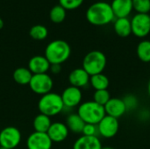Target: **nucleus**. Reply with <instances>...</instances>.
Returning a JSON list of instances; mask_svg holds the SVG:
<instances>
[{
  "instance_id": "nucleus-16",
  "label": "nucleus",
  "mask_w": 150,
  "mask_h": 149,
  "mask_svg": "<svg viewBox=\"0 0 150 149\" xmlns=\"http://www.w3.org/2000/svg\"><path fill=\"white\" fill-rule=\"evenodd\" d=\"M90 77L91 76L83 68H77L69 73V82L71 86L81 89L90 83Z\"/></svg>"
},
{
  "instance_id": "nucleus-21",
  "label": "nucleus",
  "mask_w": 150,
  "mask_h": 149,
  "mask_svg": "<svg viewBox=\"0 0 150 149\" xmlns=\"http://www.w3.org/2000/svg\"><path fill=\"white\" fill-rule=\"evenodd\" d=\"M13 80L20 85H26L29 84L32 77L33 73L28 69V68H18L14 70L12 75Z\"/></svg>"
},
{
  "instance_id": "nucleus-36",
  "label": "nucleus",
  "mask_w": 150,
  "mask_h": 149,
  "mask_svg": "<svg viewBox=\"0 0 150 149\" xmlns=\"http://www.w3.org/2000/svg\"><path fill=\"white\" fill-rule=\"evenodd\" d=\"M0 149H8V148H2V147H0Z\"/></svg>"
},
{
  "instance_id": "nucleus-33",
  "label": "nucleus",
  "mask_w": 150,
  "mask_h": 149,
  "mask_svg": "<svg viewBox=\"0 0 150 149\" xmlns=\"http://www.w3.org/2000/svg\"><path fill=\"white\" fill-rule=\"evenodd\" d=\"M147 91H148V95H149V97H150V79H149V83H148V86H147Z\"/></svg>"
},
{
  "instance_id": "nucleus-32",
  "label": "nucleus",
  "mask_w": 150,
  "mask_h": 149,
  "mask_svg": "<svg viewBox=\"0 0 150 149\" xmlns=\"http://www.w3.org/2000/svg\"><path fill=\"white\" fill-rule=\"evenodd\" d=\"M140 119H141V120H147V119H149L150 117V112L148 113V114H144V110H142L141 112H140Z\"/></svg>"
},
{
  "instance_id": "nucleus-24",
  "label": "nucleus",
  "mask_w": 150,
  "mask_h": 149,
  "mask_svg": "<svg viewBox=\"0 0 150 149\" xmlns=\"http://www.w3.org/2000/svg\"><path fill=\"white\" fill-rule=\"evenodd\" d=\"M49 18L54 23H62L66 18V10L60 4H56L49 11Z\"/></svg>"
},
{
  "instance_id": "nucleus-9",
  "label": "nucleus",
  "mask_w": 150,
  "mask_h": 149,
  "mask_svg": "<svg viewBox=\"0 0 150 149\" xmlns=\"http://www.w3.org/2000/svg\"><path fill=\"white\" fill-rule=\"evenodd\" d=\"M97 126L99 136L105 139H112L115 137L119 132L120 122L118 119L105 115Z\"/></svg>"
},
{
  "instance_id": "nucleus-10",
  "label": "nucleus",
  "mask_w": 150,
  "mask_h": 149,
  "mask_svg": "<svg viewBox=\"0 0 150 149\" xmlns=\"http://www.w3.org/2000/svg\"><path fill=\"white\" fill-rule=\"evenodd\" d=\"M61 97L65 107L75 108L81 105L83 93L81 89L70 85L62 91Z\"/></svg>"
},
{
  "instance_id": "nucleus-4",
  "label": "nucleus",
  "mask_w": 150,
  "mask_h": 149,
  "mask_svg": "<svg viewBox=\"0 0 150 149\" xmlns=\"http://www.w3.org/2000/svg\"><path fill=\"white\" fill-rule=\"evenodd\" d=\"M77 114L85 124L98 125L106 115L104 106L97 104L93 100L81 103L77 109Z\"/></svg>"
},
{
  "instance_id": "nucleus-27",
  "label": "nucleus",
  "mask_w": 150,
  "mask_h": 149,
  "mask_svg": "<svg viewBox=\"0 0 150 149\" xmlns=\"http://www.w3.org/2000/svg\"><path fill=\"white\" fill-rule=\"evenodd\" d=\"M133 9L141 14L150 13V0H132Z\"/></svg>"
},
{
  "instance_id": "nucleus-34",
  "label": "nucleus",
  "mask_w": 150,
  "mask_h": 149,
  "mask_svg": "<svg viewBox=\"0 0 150 149\" xmlns=\"http://www.w3.org/2000/svg\"><path fill=\"white\" fill-rule=\"evenodd\" d=\"M4 27V20L0 18V30Z\"/></svg>"
},
{
  "instance_id": "nucleus-3",
  "label": "nucleus",
  "mask_w": 150,
  "mask_h": 149,
  "mask_svg": "<svg viewBox=\"0 0 150 149\" xmlns=\"http://www.w3.org/2000/svg\"><path fill=\"white\" fill-rule=\"evenodd\" d=\"M64 107L61 95L52 91L41 96L38 102L40 112L50 118L61 113Z\"/></svg>"
},
{
  "instance_id": "nucleus-37",
  "label": "nucleus",
  "mask_w": 150,
  "mask_h": 149,
  "mask_svg": "<svg viewBox=\"0 0 150 149\" xmlns=\"http://www.w3.org/2000/svg\"><path fill=\"white\" fill-rule=\"evenodd\" d=\"M149 18H150V13H149Z\"/></svg>"
},
{
  "instance_id": "nucleus-30",
  "label": "nucleus",
  "mask_w": 150,
  "mask_h": 149,
  "mask_svg": "<svg viewBox=\"0 0 150 149\" xmlns=\"http://www.w3.org/2000/svg\"><path fill=\"white\" fill-rule=\"evenodd\" d=\"M83 135L85 136H98V126L97 125L93 124H85L84 127L82 132Z\"/></svg>"
},
{
  "instance_id": "nucleus-1",
  "label": "nucleus",
  "mask_w": 150,
  "mask_h": 149,
  "mask_svg": "<svg viewBox=\"0 0 150 149\" xmlns=\"http://www.w3.org/2000/svg\"><path fill=\"white\" fill-rule=\"evenodd\" d=\"M86 18L94 25L102 26L112 22L115 18L111 4L106 2H96L86 11Z\"/></svg>"
},
{
  "instance_id": "nucleus-35",
  "label": "nucleus",
  "mask_w": 150,
  "mask_h": 149,
  "mask_svg": "<svg viewBox=\"0 0 150 149\" xmlns=\"http://www.w3.org/2000/svg\"><path fill=\"white\" fill-rule=\"evenodd\" d=\"M101 149H115L114 148H112V147H102V148Z\"/></svg>"
},
{
  "instance_id": "nucleus-23",
  "label": "nucleus",
  "mask_w": 150,
  "mask_h": 149,
  "mask_svg": "<svg viewBox=\"0 0 150 149\" xmlns=\"http://www.w3.org/2000/svg\"><path fill=\"white\" fill-rule=\"evenodd\" d=\"M136 54L142 62H150V40H142L136 47Z\"/></svg>"
},
{
  "instance_id": "nucleus-22",
  "label": "nucleus",
  "mask_w": 150,
  "mask_h": 149,
  "mask_svg": "<svg viewBox=\"0 0 150 149\" xmlns=\"http://www.w3.org/2000/svg\"><path fill=\"white\" fill-rule=\"evenodd\" d=\"M90 84L95 90H107L110 85V81L105 74L100 73L94 76H91Z\"/></svg>"
},
{
  "instance_id": "nucleus-31",
  "label": "nucleus",
  "mask_w": 150,
  "mask_h": 149,
  "mask_svg": "<svg viewBox=\"0 0 150 149\" xmlns=\"http://www.w3.org/2000/svg\"><path fill=\"white\" fill-rule=\"evenodd\" d=\"M49 70L53 74H59L62 71V65L61 64H50Z\"/></svg>"
},
{
  "instance_id": "nucleus-18",
  "label": "nucleus",
  "mask_w": 150,
  "mask_h": 149,
  "mask_svg": "<svg viewBox=\"0 0 150 149\" xmlns=\"http://www.w3.org/2000/svg\"><path fill=\"white\" fill-rule=\"evenodd\" d=\"M113 29L116 34L121 38H127L132 34L131 21L128 18H116L113 25Z\"/></svg>"
},
{
  "instance_id": "nucleus-19",
  "label": "nucleus",
  "mask_w": 150,
  "mask_h": 149,
  "mask_svg": "<svg viewBox=\"0 0 150 149\" xmlns=\"http://www.w3.org/2000/svg\"><path fill=\"white\" fill-rule=\"evenodd\" d=\"M84 125H85L84 121L81 119V117L77 113H72L67 117L66 126L69 131L74 133H82Z\"/></svg>"
},
{
  "instance_id": "nucleus-11",
  "label": "nucleus",
  "mask_w": 150,
  "mask_h": 149,
  "mask_svg": "<svg viewBox=\"0 0 150 149\" xmlns=\"http://www.w3.org/2000/svg\"><path fill=\"white\" fill-rule=\"evenodd\" d=\"M52 141L46 133H32L26 140L27 149H51Z\"/></svg>"
},
{
  "instance_id": "nucleus-8",
  "label": "nucleus",
  "mask_w": 150,
  "mask_h": 149,
  "mask_svg": "<svg viewBox=\"0 0 150 149\" xmlns=\"http://www.w3.org/2000/svg\"><path fill=\"white\" fill-rule=\"evenodd\" d=\"M21 141V133L15 126L4 127L0 132V147L8 149L16 148Z\"/></svg>"
},
{
  "instance_id": "nucleus-14",
  "label": "nucleus",
  "mask_w": 150,
  "mask_h": 149,
  "mask_svg": "<svg viewBox=\"0 0 150 149\" xmlns=\"http://www.w3.org/2000/svg\"><path fill=\"white\" fill-rule=\"evenodd\" d=\"M110 4L116 18H128L134 10L132 0H112Z\"/></svg>"
},
{
  "instance_id": "nucleus-2",
  "label": "nucleus",
  "mask_w": 150,
  "mask_h": 149,
  "mask_svg": "<svg viewBox=\"0 0 150 149\" xmlns=\"http://www.w3.org/2000/svg\"><path fill=\"white\" fill-rule=\"evenodd\" d=\"M71 54L69 44L63 40L51 41L45 49V57L50 64H62Z\"/></svg>"
},
{
  "instance_id": "nucleus-17",
  "label": "nucleus",
  "mask_w": 150,
  "mask_h": 149,
  "mask_svg": "<svg viewBox=\"0 0 150 149\" xmlns=\"http://www.w3.org/2000/svg\"><path fill=\"white\" fill-rule=\"evenodd\" d=\"M102 143L98 136H80L74 142L73 149H101Z\"/></svg>"
},
{
  "instance_id": "nucleus-13",
  "label": "nucleus",
  "mask_w": 150,
  "mask_h": 149,
  "mask_svg": "<svg viewBox=\"0 0 150 149\" xmlns=\"http://www.w3.org/2000/svg\"><path fill=\"white\" fill-rule=\"evenodd\" d=\"M104 108L106 115L116 118L118 119L127 112V109L122 98L119 97H111Z\"/></svg>"
},
{
  "instance_id": "nucleus-7",
  "label": "nucleus",
  "mask_w": 150,
  "mask_h": 149,
  "mask_svg": "<svg viewBox=\"0 0 150 149\" xmlns=\"http://www.w3.org/2000/svg\"><path fill=\"white\" fill-rule=\"evenodd\" d=\"M132 34L143 39L150 33V18L149 14L136 13L131 19Z\"/></svg>"
},
{
  "instance_id": "nucleus-5",
  "label": "nucleus",
  "mask_w": 150,
  "mask_h": 149,
  "mask_svg": "<svg viewBox=\"0 0 150 149\" xmlns=\"http://www.w3.org/2000/svg\"><path fill=\"white\" fill-rule=\"evenodd\" d=\"M107 64L105 54L99 50L89 52L83 60V68L90 75L94 76L103 73Z\"/></svg>"
},
{
  "instance_id": "nucleus-15",
  "label": "nucleus",
  "mask_w": 150,
  "mask_h": 149,
  "mask_svg": "<svg viewBox=\"0 0 150 149\" xmlns=\"http://www.w3.org/2000/svg\"><path fill=\"white\" fill-rule=\"evenodd\" d=\"M50 63L45 55H35L33 56L28 62V69L33 75L46 74L49 71Z\"/></svg>"
},
{
  "instance_id": "nucleus-29",
  "label": "nucleus",
  "mask_w": 150,
  "mask_h": 149,
  "mask_svg": "<svg viewBox=\"0 0 150 149\" xmlns=\"http://www.w3.org/2000/svg\"><path fill=\"white\" fill-rule=\"evenodd\" d=\"M83 0H59V4L65 10H74L82 5Z\"/></svg>"
},
{
  "instance_id": "nucleus-12",
  "label": "nucleus",
  "mask_w": 150,
  "mask_h": 149,
  "mask_svg": "<svg viewBox=\"0 0 150 149\" xmlns=\"http://www.w3.org/2000/svg\"><path fill=\"white\" fill-rule=\"evenodd\" d=\"M69 133V131L66 124L62 122H54L52 123L47 133L53 143H61L68 138Z\"/></svg>"
},
{
  "instance_id": "nucleus-6",
  "label": "nucleus",
  "mask_w": 150,
  "mask_h": 149,
  "mask_svg": "<svg viewBox=\"0 0 150 149\" xmlns=\"http://www.w3.org/2000/svg\"><path fill=\"white\" fill-rule=\"evenodd\" d=\"M28 85L33 92L43 96L45 94L51 92L53 89L54 82L51 76L47 73L38 74V75H33V77Z\"/></svg>"
},
{
  "instance_id": "nucleus-20",
  "label": "nucleus",
  "mask_w": 150,
  "mask_h": 149,
  "mask_svg": "<svg viewBox=\"0 0 150 149\" xmlns=\"http://www.w3.org/2000/svg\"><path fill=\"white\" fill-rule=\"evenodd\" d=\"M51 125H52V122H51L50 117L44 115L42 113L38 114L33 121V126L34 132H38V133H47Z\"/></svg>"
},
{
  "instance_id": "nucleus-26",
  "label": "nucleus",
  "mask_w": 150,
  "mask_h": 149,
  "mask_svg": "<svg viewBox=\"0 0 150 149\" xmlns=\"http://www.w3.org/2000/svg\"><path fill=\"white\" fill-rule=\"evenodd\" d=\"M110 99H111V94L108 90H95L93 94V101L102 106H105Z\"/></svg>"
},
{
  "instance_id": "nucleus-28",
  "label": "nucleus",
  "mask_w": 150,
  "mask_h": 149,
  "mask_svg": "<svg viewBox=\"0 0 150 149\" xmlns=\"http://www.w3.org/2000/svg\"><path fill=\"white\" fill-rule=\"evenodd\" d=\"M124 104H125V106H126V109H127V112L130 111H134L137 109L138 105H139V99L136 96L133 95V94H128V95H126L123 98H122Z\"/></svg>"
},
{
  "instance_id": "nucleus-25",
  "label": "nucleus",
  "mask_w": 150,
  "mask_h": 149,
  "mask_svg": "<svg viewBox=\"0 0 150 149\" xmlns=\"http://www.w3.org/2000/svg\"><path fill=\"white\" fill-rule=\"evenodd\" d=\"M30 36L36 40H42L47 37L48 31L47 28L42 25H35L31 27L29 31Z\"/></svg>"
}]
</instances>
